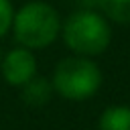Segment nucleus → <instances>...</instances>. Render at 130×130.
Segmentation results:
<instances>
[{"mask_svg": "<svg viewBox=\"0 0 130 130\" xmlns=\"http://www.w3.org/2000/svg\"><path fill=\"white\" fill-rule=\"evenodd\" d=\"M61 16L57 8L45 0H28L14 8L10 32L16 45L30 51L51 47L61 35Z\"/></svg>", "mask_w": 130, "mask_h": 130, "instance_id": "1", "label": "nucleus"}, {"mask_svg": "<svg viewBox=\"0 0 130 130\" xmlns=\"http://www.w3.org/2000/svg\"><path fill=\"white\" fill-rule=\"evenodd\" d=\"M65 47L73 55L98 57L112 43V24L110 20L91 8H81L71 12L61 22V35Z\"/></svg>", "mask_w": 130, "mask_h": 130, "instance_id": "2", "label": "nucleus"}, {"mask_svg": "<svg viewBox=\"0 0 130 130\" xmlns=\"http://www.w3.org/2000/svg\"><path fill=\"white\" fill-rule=\"evenodd\" d=\"M51 85L57 95L69 102H83L93 98L104 81L100 65L91 57L69 55L57 61L51 73Z\"/></svg>", "mask_w": 130, "mask_h": 130, "instance_id": "3", "label": "nucleus"}, {"mask_svg": "<svg viewBox=\"0 0 130 130\" xmlns=\"http://www.w3.org/2000/svg\"><path fill=\"white\" fill-rule=\"evenodd\" d=\"M37 73H39V61L35 57V51L16 45V47L2 53L0 75L8 85L18 89L28 79H32Z\"/></svg>", "mask_w": 130, "mask_h": 130, "instance_id": "4", "label": "nucleus"}, {"mask_svg": "<svg viewBox=\"0 0 130 130\" xmlns=\"http://www.w3.org/2000/svg\"><path fill=\"white\" fill-rule=\"evenodd\" d=\"M18 95L28 108H43V106H47L51 102L55 91H53L51 79L37 73L32 79H28L24 85L18 87Z\"/></svg>", "mask_w": 130, "mask_h": 130, "instance_id": "5", "label": "nucleus"}, {"mask_svg": "<svg viewBox=\"0 0 130 130\" xmlns=\"http://www.w3.org/2000/svg\"><path fill=\"white\" fill-rule=\"evenodd\" d=\"M98 130H130V106H108L98 118Z\"/></svg>", "mask_w": 130, "mask_h": 130, "instance_id": "6", "label": "nucleus"}, {"mask_svg": "<svg viewBox=\"0 0 130 130\" xmlns=\"http://www.w3.org/2000/svg\"><path fill=\"white\" fill-rule=\"evenodd\" d=\"M93 4L110 22L130 24V0H93Z\"/></svg>", "mask_w": 130, "mask_h": 130, "instance_id": "7", "label": "nucleus"}, {"mask_svg": "<svg viewBox=\"0 0 130 130\" xmlns=\"http://www.w3.org/2000/svg\"><path fill=\"white\" fill-rule=\"evenodd\" d=\"M14 16V4L12 0H0V39H4L10 32Z\"/></svg>", "mask_w": 130, "mask_h": 130, "instance_id": "8", "label": "nucleus"}, {"mask_svg": "<svg viewBox=\"0 0 130 130\" xmlns=\"http://www.w3.org/2000/svg\"><path fill=\"white\" fill-rule=\"evenodd\" d=\"M2 53H4V51H2V47H0V61H2Z\"/></svg>", "mask_w": 130, "mask_h": 130, "instance_id": "9", "label": "nucleus"}]
</instances>
